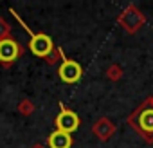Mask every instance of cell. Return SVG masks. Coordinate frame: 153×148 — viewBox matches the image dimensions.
Listing matches in <instances>:
<instances>
[{
	"label": "cell",
	"instance_id": "obj_12",
	"mask_svg": "<svg viewBox=\"0 0 153 148\" xmlns=\"http://www.w3.org/2000/svg\"><path fill=\"white\" fill-rule=\"evenodd\" d=\"M33 148H43V146H42V144H34Z\"/></svg>",
	"mask_w": 153,
	"mask_h": 148
},
{
	"label": "cell",
	"instance_id": "obj_9",
	"mask_svg": "<svg viewBox=\"0 0 153 148\" xmlns=\"http://www.w3.org/2000/svg\"><path fill=\"white\" fill-rule=\"evenodd\" d=\"M108 78L110 80H119L121 76H123V72H121V67H117V65H112V67H108Z\"/></svg>",
	"mask_w": 153,
	"mask_h": 148
},
{
	"label": "cell",
	"instance_id": "obj_4",
	"mask_svg": "<svg viewBox=\"0 0 153 148\" xmlns=\"http://www.w3.org/2000/svg\"><path fill=\"white\" fill-rule=\"evenodd\" d=\"M119 22H121V25H123L128 33H133V31H137V29L142 25L144 16H142V13H140V11H137L133 6H130V7L121 15Z\"/></svg>",
	"mask_w": 153,
	"mask_h": 148
},
{
	"label": "cell",
	"instance_id": "obj_8",
	"mask_svg": "<svg viewBox=\"0 0 153 148\" xmlns=\"http://www.w3.org/2000/svg\"><path fill=\"white\" fill-rule=\"evenodd\" d=\"M139 126L144 134H153V107H148L139 114Z\"/></svg>",
	"mask_w": 153,
	"mask_h": 148
},
{
	"label": "cell",
	"instance_id": "obj_11",
	"mask_svg": "<svg viewBox=\"0 0 153 148\" xmlns=\"http://www.w3.org/2000/svg\"><path fill=\"white\" fill-rule=\"evenodd\" d=\"M9 33V27H7V24L4 22V20H0V36H6Z\"/></svg>",
	"mask_w": 153,
	"mask_h": 148
},
{
	"label": "cell",
	"instance_id": "obj_10",
	"mask_svg": "<svg viewBox=\"0 0 153 148\" xmlns=\"http://www.w3.org/2000/svg\"><path fill=\"white\" fill-rule=\"evenodd\" d=\"M18 110L24 114V116H27V114H31L33 110H34V107H33V103L29 101V99H24L22 103H20V107H18Z\"/></svg>",
	"mask_w": 153,
	"mask_h": 148
},
{
	"label": "cell",
	"instance_id": "obj_1",
	"mask_svg": "<svg viewBox=\"0 0 153 148\" xmlns=\"http://www.w3.org/2000/svg\"><path fill=\"white\" fill-rule=\"evenodd\" d=\"M15 16H16V20L24 25V29L31 34V43H29V47H31V52L34 54V56H40V58H49L51 54H52V49H54V43H52V40L47 36V34H43V33H38V34H34L25 24H24V20L15 13V11H11Z\"/></svg>",
	"mask_w": 153,
	"mask_h": 148
},
{
	"label": "cell",
	"instance_id": "obj_5",
	"mask_svg": "<svg viewBox=\"0 0 153 148\" xmlns=\"http://www.w3.org/2000/svg\"><path fill=\"white\" fill-rule=\"evenodd\" d=\"M20 45L11 40V38H2L0 40V61L4 63H13L20 56Z\"/></svg>",
	"mask_w": 153,
	"mask_h": 148
},
{
	"label": "cell",
	"instance_id": "obj_7",
	"mask_svg": "<svg viewBox=\"0 0 153 148\" xmlns=\"http://www.w3.org/2000/svg\"><path fill=\"white\" fill-rule=\"evenodd\" d=\"M114 130H115L114 123H112L110 119H106V117H101V119L94 125V134H96L97 137H101L103 141L108 139V137L114 134Z\"/></svg>",
	"mask_w": 153,
	"mask_h": 148
},
{
	"label": "cell",
	"instance_id": "obj_3",
	"mask_svg": "<svg viewBox=\"0 0 153 148\" xmlns=\"http://www.w3.org/2000/svg\"><path fill=\"white\" fill-rule=\"evenodd\" d=\"M58 74H59L61 81H65V83H76V81L81 78L83 70H81V65L79 63H76L72 60H63V63L58 69Z\"/></svg>",
	"mask_w": 153,
	"mask_h": 148
},
{
	"label": "cell",
	"instance_id": "obj_6",
	"mask_svg": "<svg viewBox=\"0 0 153 148\" xmlns=\"http://www.w3.org/2000/svg\"><path fill=\"white\" fill-rule=\"evenodd\" d=\"M47 144H49L51 148H70V146H72V137H70V134H67V132L54 130V132L49 135Z\"/></svg>",
	"mask_w": 153,
	"mask_h": 148
},
{
	"label": "cell",
	"instance_id": "obj_2",
	"mask_svg": "<svg viewBox=\"0 0 153 148\" xmlns=\"http://www.w3.org/2000/svg\"><path fill=\"white\" fill-rule=\"evenodd\" d=\"M79 125H81V121H79L78 114L68 110V108H65L61 105V110H59V114L56 117V128L61 130V132L72 134V132H76V130L79 128Z\"/></svg>",
	"mask_w": 153,
	"mask_h": 148
}]
</instances>
